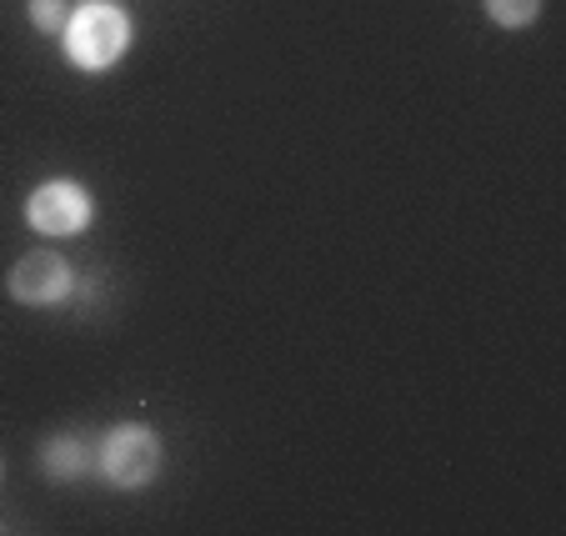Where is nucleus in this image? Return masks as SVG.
Segmentation results:
<instances>
[{"label":"nucleus","instance_id":"obj_2","mask_svg":"<svg viewBox=\"0 0 566 536\" xmlns=\"http://www.w3.org/2000/svg\"><path fill=\"white\" fill-rule=\"evenodd\" d=\"M96 466L106 472L111 486H126V492L150 486V482H156V472H160V441H156V431L140 427V421L111 427V437L101 441Z\"/></svg>","mask_w":566,"mask_h":536},{"label":"nucleus","instance_id":"obj_7","mask_svg":"<svg viewBox=\"0 0 566 536\" xmlns=\"http://www.w3.org/2000/svg\"><path fill=\"white\" fill-rule=\"evenodd\" d=\"M31 25L45 35H61L71 25V6L65 0H31Z\"/></svg>","mask_w":566,"mask_h":536},{"label":"nucleus","instance_id":"obj_4","mask_svg":"<svg viewBox=\"0 0 566 536\" xmlns=\"http://www.w3.org/2000/svg\"><path fill=\"white\" fill-rule=\"evenodd\" d=\"M11 296L21 301V306H51V301H61V296H71V286H75V276H71V266H65V256L61 251H25L21 261L11 266Z\"/></svg>","mask_w":566,"mask_h":536},{"label":"nucleus","instance_id":"obj_5","mask_svg":"<svg viewBox=\"0 0 566 536\" xmlns=\"http://www.w3.org/2000/svg\"><path fill=\"white\" fill-rule=\"evenodd\" d=\"M41 466L51 482H81V476L96 466V456H91V446L75 431H61V437H51L41 446Z\"/></svg>","mask_w":566,"mask_h":536},{"label":"nucleus","instance_id":"obj_3","mask_svg":"<svg viewBox=\"0 0 566 536\" xmlns=\"http://www.w3.org/2000/svg\"><path fill=\"white\" fill-rule=\"evenodd\" d=\"M91 216H96V206L75 181H45L25 201V221L35 237H75L91 225Z\"/></svg>","mask_w":566,"mask_h":536},{"label":"nucleus","instance_id":"obj_6","mask_svg":"<svg viewBox=\"0 0 566 536\" xmlns=\"http://www.w3.org/2000/svg\"><path fill=\"white\" fill-rule=\"evenodd\" d=\"M486 15L496 25H506V31H522V25H532L542 15V0H486Z\"/></svg>","mask_w":566,"mask_h":536},{"label":"nucleus","instance_id":"obj_1","mask_svg":"<svg viewBox=\"0 0 566 536\" xmlns=\"http://www.w3.org/2000/svg\"><path fill=\"white\" fill-rule=\"evenodd\" d=\"M61 35H65L71 65H81V71H106L130 45V15L106 6V0H96L86 11H71V25H65Z\"/></svg>","mask_w":566,"mask_h":536},{"label":"nucleus","instance_id":"obj_8","mask_svg":"<svg viewBox=\"0 0 566 536\" xmlns=\"http://www.w3.org/2000/svg\"><path fill=\"white\" fill-rule=\"evenodd\" d=\"M106 6H111V0H106Z\"/></svg>","mask_w":566,"mask_h":536}]
</instances>
